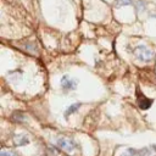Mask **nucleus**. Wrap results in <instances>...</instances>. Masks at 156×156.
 Here are the masks:
<instances>
[{
	"label": "nucleus",
	"mask_w": 156,
	"mask_h": 156,
	"mask_svg": "<svg viewBox=\"0 0 156 156\" xmlns=\"http://www.w3.org/2000/svg\"><path fill=\"white\" fill-rule=\"evenodd\" d=\"M134 55L138 60L143 61V62H149L154 58V52L152 50H150L149 48H146L145 45H138L134 49Z\"/></svg>",
	"instance_id": "obj_1"
},
{
	"label": "nucleus",
	"mask_w": 156,
	"mask_h": 156,
	"mask_svg": "<svg viewBox=\"0 0 156 156\" xmlns=\"http://www.w3.org/2000/svg\"><path fill=\"white\" fill-rule=\"evenodd\" d=\"M56 145L58 146V149H62L65 151H73L76 147H78V145L69 138L66 136H58L56 138Z\"/></svg>",
	"instance_id": "obj_2"
},
{
	"label": "nucleus",
	"mask_w": 156,
	"mask_h": 156,
	"mask_svg": "<svg viewBox=\"0 0 156 156\" xmlns=\"http://www.w3.org/2000/svg\"><path fill=\"white\" fill-rule=\"evenodd\" d=\"M135 98H136L138 106H139L141 110H147V108H150V106L152 105V99L146 98V96L140 91V89H136V91H135Z\"/></svg>",
	"instance_id": "obj_3"
},
{
	"label": "nucleus",
	"mask_w": 156,
	"mask_h": 156,
	"mask_svg": "<svg viewBox=\"0 0 156 156\" xmlns=\"http://www.w3.org/2000/svg\"><path fill=\"white\" fill-rule=\"evenodd\" d=\"M77 80L68 77V76H63L61 78V87L65 89V90H73L77 88Z\"/></svg>",
	"instance_id": "obj_4"
},
{
	"label": "nucleus",
	"mask_w": 156,
	"mask_h": 156,
	"mask_svg": "<svg viewBox=\"0 0 156 156\" xmlns=\"http://www.w3.org/2000/svg\"><path fill=\"white\" fill-rule=\"evenodd\" d=\"M79 107H80V102H74V104L69 105V106L65 110V113H63L65 118H67L68 116H71L72 113H74L76 111H78V108H79Z\"/></svg>",
	"instance_id": "obj_5"
},
{
	"label": "nucleus",
	"mask_w": 156,
	"mask_h": 156,
	"mask_svg": "<svg viewBox=\"0 0 156 156\" xmlns=\"http://www.w3.org/2000/svg\"><path fill=\"white\" fill-rule=\"evenodd\" d=\"M27 144H29L28 136H26V135H17V136L15 138V145H17V146H23V145H27Z\"/></svg>",
	"instance_id": "obj_6"
},
{
	"label": "nucleus",
	"mask_w": 156,
	"mask_h": 156,
	"mask_svg": "<svg viewBox=\"0 0 156 156\" xmlns=\"http://www.w3.org/2000/svg\"><path fill=\"white\" fill-rule=\"evenodd\" d=\"M11 119L13 121V122H22V121H24V116H23V113L22 112H13V115L11 116Z\"/></svg>",
	"instance_id": "obj_7"
},
{
	"label": "nucleus",
	"mask_w": 156,
	"mask_h": 156,
	"mask_svg": "<svg viewBox=\"0 0 156 156\" xmlns=\"http://www.w3.org/2000/svg\"><path fill=\"white\" fill-rule=\"evenodd\" d=\"M116 7H122V6H128L132 5V0H115Z\"/></svg>",
	"instance_id": "obj_8"
},
{
	"label": "nucleus",
	"mask_w": 156,
	"mask_h": 156,
	"mask_svg": "<svg viewBox=\"0 0 156 156\" xmlns=\"http://www.w3.org/2000/svg\"><path fill=\"white\" fill-rule=\"evenodd\" d=\"M135 155H138V151L136 150H134V149H127L126 151L122 152L121 156H135Z\"/></svg>",
	"instance_id": "obj_9"
},
{
	"label": "nucleus",
	"mask_w": 156,
	"mask_h": 156,
	"mask_svg": "<svg viewBox=\"0 0 156 156\" xmlns=\"http://www.w3.org/2000/svg\"><path fill=\"white\" fill-rule=\"evenodd\" d=\"M138 156H152V154L149 149H143V150L138 151Z\"/></svg>",
	"instance_id": "obj_10"
},
{
	"label": "nucleus",
	"mask_w": 156,
	"mask_h": 156,
	"mask_svg": "<svg viewBox=\"0 0 156 156\" xmlns=\"http://www.w3.org/2000/svg\"><path fill=\"white\" fill-rule=\"evenodd\" d=\"M0 156H17L13 151H9V150H2L0 152Z\"/></svg>",
	"instance_id": "obj_11"
},
{
	"label": "nucleus",
	"mask_w": 156,
	"mask_h": 156,
	"mask_svg": "<svg viewBox=\"0 0 156 156\" xmlns=\"http://www.w3.org/2000/svg\"><path fill=\"white\" fill-rule=\"evenodd\" d=\"M154 149H155V150H156V145H154Z\"/></svg>",
	"instance_id": "obj_12"
}]
</instances>
